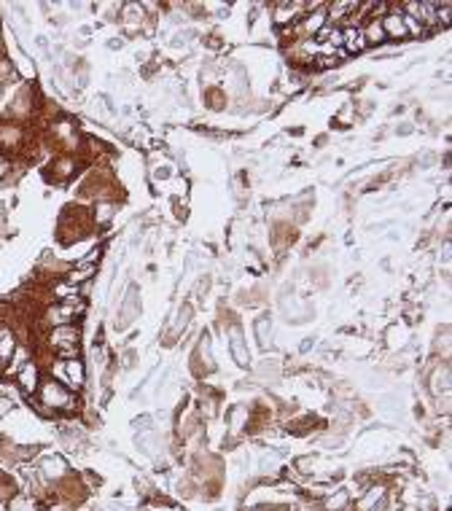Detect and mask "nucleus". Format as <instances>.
<instances>
[{"mask_svg": "<svg viewBox=\"0 0 452 511\" xmlns=\"http://www.w3.org/2000/svg\"><path fill=\"white\" fill-rule=\"evenodd\" d=\"M110 216H113V207H110V205H103V207H100V221H108Z\"/></svg>", "mask_w": 452, "mask_h": 511, "instance_id": "2eb2a0df", "label": "nucleus"}, {"mask_svg": "<svg viewBox=\"0 0 452 511\" xmlns=\"http://www.w3.org/2000/svg\"><path fill=\"white\" fill-rule=\"evenodd\" d=\"M296 9H302V6H296V3H293V6H280V9H278V16H275V19H278V22H288V19H293V11H296Z\"/></svg>", "mask_w": 452, "mask_h": 511, "instance_id": "ddd939ff", "label": "nucleus"}, {"mask_svg": "<svg viewBox=\"0 0 452 511\" xmlns=\"http://www.w3.org/2000/svg\"><path fill=\"white\" fill-rule=\"evenodd\" d=\"M256 511H261V509H256Z\"/></svg>", "mask_w": 452, "mask_h": 511, "instance_id": "dca6fc26", "label": "nucleus"}, {"mask_svg": "<svg viewBox=\"0 0 452 511\" xmlns=\"http://www.w3.org/2000/svg\"><path fill=\"white\" fill-rule=\"evenodd\" d=\"M364 38H367V43H379V41L385 38V33H382V25H379V22H372V25L364 30Z\"/></svg>", "mask_w": 452, "mask_h": 511, "instance_id": "1a4fd4ad", "label": "nucleus"}, {"mask_svg": "<svg viewBox=\"0 0 452 511\" xmlns=\"http://www.w3.org/2000/svg\"><path fill=\"white\" fill-rule=\"evenodd\" d=\"M89 275H92V267L78 269V272H73V275H70V283H81V280H86Z\"/></svg>", "mask_w": 452, "mask_h": 511, "instance_id": "4468645a", "label": "nucleus"}, {"mask_svg": "<svg viewBox=\"0 0 452 511\" xmlns=\"http://www.w3.org/2000/svg\"><path fill=\"white\" fill-rule=\"evenodd\" d=\"M342 43L347 51H361L367 46V38H364V30H358V27H347L342 33Z\"/></svg>", "mask_w": 452, "mask_h": 511, "instance_id": "39448f33", "label": "nucleus"}, {"mask_svg": "<svg viewBox=\"0 0 452 511\" xmlns=\"http://www.w3.org/2000/svg\"><path fill=\"white\" fill-rule=\"evenodd\" d=\"M347 506V492L345 490H340L337 495H331L329 500H326V509L329 511H340V509H345Z\"/></svg>", "mask_w": 452, "mask_h": 511, "instance_id": "9d476101", "label": "nucleus"}, {"mask_svg": "<svg viewBox=\"0 0 452 511\" xmlns=\"http://www.w3.org/2000/svg\"><path fill=\"white\" fill-rule=\"evenodd\" d=\"M75 342H78V331L73 326H62L51 334V344L54 347H60L65 355H73L75 353Z\"/></svg>", "mask_w": 452, "mask_h": 511, "instance_id": "f03ea898", "label": "nucleus"}, {"mask_svg": "<svg viewBox=\"0 0 452 511\" xmlns=\"http://www.w3.org/2000/svg\"><path fill=\"white\" fill-rule=\"evenodd\" d=\"M41 474L46 476V479H62V476L68 474L65 460L62 458H46V460L41 463Z\"/></svg>", "mask_w": 452, "mask_h": 511, "instance_id": "423d86ee", "label": "nucleus"}, {"mask_svg": "<svg viewBox=\"0 0 452 511\" xmlns=\"http://www.w3.org/2000/svg\"><path fill=\"white\" fill-rule=\"evenodd\" d=\"M41 404H46L51 409H73L75 401L60 382H46V385L41 388Z\"/></svg>", "mask_w": 452, "mask_h": 511, "instance_id": "f257e3e1", "label": "nucleus"}, {"mask_svg": "<svg viewBox=\"0 0 452 511\" xmlns=\"http://www.w3.org/2000/svg\"><path fill=\"white\" fill-rule=\"evenodd\" d=\"M350 11H355L353 3H334V6H331V19L337 22V19H342L345 14H350Z\"/></svg>", "mask_w": 452, "mask_h": 511, "instance_id": "9b49d317", "label": "nucleus"}, {"mask_svg": "<svg viewBox=\"0 0 452 511\" xmlns=\"http://www.w3.org/2000/svg\"><path fill=\"white\" fill-rule=\"evenodd\" d=\"M16 382L22 385L25 393H33V390L38 388V369L33 364H22L19 374H16Z\"/></svg>", "mask_w": 452, "mask_h": 511, "instance_id": "20e7f679", "label": "nucleus"}, {"mask_svg": "<svg viewBox=\"0 0 452 511\" xmlns=\"http://www.w3.org/2000/svg\"><path fill=\"white\" fill-rule=\"evenodd\" d=\"M379 498H382V487H369V492L358 500V509L361 511H374L377 509Z\"/></svg>", "mask_w": 452, "mask_h": 511, "instance_id": "0eeeda50", "label": "nucleus"}, {"mask_svg": "<svg viewBox=\"0 0 452 511\" xmlns=\"http://www.w3.org/2000/svg\"><path fill=\"white\" fill-rule=\"evenodd\" d=\"M382 33L385 36H393V38H404L406 36V25H404V16L401 14H388L382 22Z\"/></svg>", "mask_w": 452, "mask_h": 511, "instance_id": "7ed1b4c3", "label": "nucleus"}, {"mask_svg": "<svg viewBox=\"0 0 452 511\" xmlns=\"http://www.w3.org/2000/svg\"><path fill=\"white\" fill-rule=\"evenodd\" d=\"M11 353H14V337L9 334V331H3V334H0V364H3Z\"/></svg>", "mask_w": 452, "mask_h": 511, "instance_id": "6e6552de", "label": "nucleus"}, {"mask_svg": "<svg viewBox=\"0 0 452 511\" xmlns=\"http://www.w3.org/2000/svg\"><path fill=\"white\" fill-rule=\"evenodd\" d=\"M68 374H70V379H73L75 388L84 382V369H81V364H78V361H70V364H68Z\"/></svg>", "mask_w": 452, "mask_h": 511, "instance_id": "f8f14e48", "label": "nucleus"}]
</instances>
